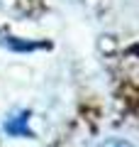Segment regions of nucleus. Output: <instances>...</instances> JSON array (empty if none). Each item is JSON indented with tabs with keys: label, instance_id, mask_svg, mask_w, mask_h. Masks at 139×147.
Instances as JSON below:
<instances>
[{
	"label": "nucleus",
	"instance_id": "nucleus-1",
	"mask_svg": "<svg viewBox=\"0 0 139 147\" xmlns=\"http://www.w3.org/2000/svg\"><path fill=\"white\" fill-rule=\"evenodd\" d=\"M29 113H20L17 118H10L5 123V132L7 135H15V137H25L29 135Z\"/></svg>",
	"mask_w": 139,
	"mask_h": 147
},
{
	"label": "nucleus",
	"instance_id": "nucleus-2",
	"mask_svg": "<svg viewBox=\"0 0 139 147\" xmlns=\"http://www.w3.org/2000/svg\"><path fill=\"white\" fill-rule=\"evenodd\" d=\"M100 147H132V145H129L127 140H117V137H112V140H105Z\"/></svg>",
	"mask_w": 139,
	"mask_h": 147
}]
</instances>
